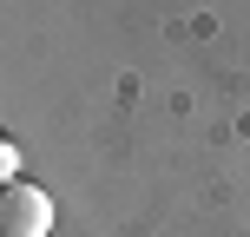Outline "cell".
<instances>
[{"mask_svg":"<svg viewBox=\"0 0 250 237\" xmlns=\"http://www.w3.org/2000/svg\"><path fill=\"white\" fill-rule=\"evenodd\" d=\"M53 231V198L26 178L0 185V237H46Z\"/></svg>","mask_w":250,"mask_h":237,"instance_id":"6da1fadb","label":"cell"},{"mask_svg":"<svg viewBox=\"0 0 250 237\" xmlns=\"http://www.w3.org/2000/svg\"><path fill=\"white\" fill-rule=\"evenodd\" d=\"M13 165H20V145H13V138H0V185H13Z\"/></svg>","mask_w":250,"mask_h":237,"instance_id":"7a4b0ae2","label":"cell"}]
</instances>
